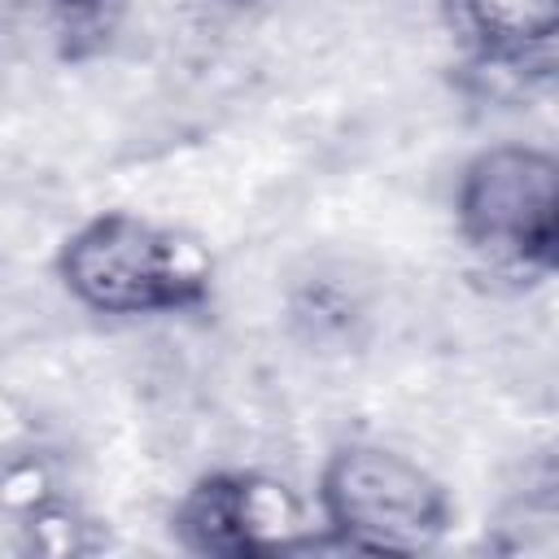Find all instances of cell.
Returning <instances> with one entry per match:
<instances>
[{
  "instance_id": "obj_4",
  "label": "cell",
  "mask_w": 559,
  "mask_h": 559,
  "mask_svg": "<svg viewBox=\"0 0 559 559\" xmlns=\"http://www.w3.org/2000/svg\"><path fill=\"white\" fill-rule=\"evenodd\" d=\"M179 524L192 537V546H201V550H245V546H253L249 493L240 485H231V480L201 485L188 498Z\"/></svg>"
},
{
  "instance_id": "obj_2",
  "label": "cell",
  "mask_w": 559,
  "mask_h": 559,
  "mask_svg": "<svg viewBox=\"0 0 559 559\" xmlns=\"http://www.w3.org/2000/svg\"><path fill=\"white\" fill-rule=\"evenodd\" d=\"M70 297L100 314H140L183 301L197 275L179 266L175 245L140 218H100L83 227L61 258Z\"/></svg>"
},
{
  "instance_id": "obj_5",
  "label": "cell",
  "mask_w": 559,
  "mask_h": 559,
  "mask_svg": "<svg viewBox=\"0 0 559 559\" xmlns=\"http://www.w3.org/2000/svg\"><path fill=\"white\" fill-rule=\"evenodd\" d=\"M472 31L493 39L498 48L550 44L559 22V0H459Z\"/></svg>"
},
{
  "instance_id": "obj_3",
  "label": "cell",
  "mask_w": 559,
  "mask_h": 559,
  "mask_svg": "<svg viewBox=\"0 0 559 559\" xmlns=\"http://www.w3.org/2000/svg\"><path fill=\"white\" fill-rule=\"evenodd\" d=\"M463 223L480 245L537 253L555 240V162L537 148H493L463 179Z\"/></svg>"
},
{
  "instance_id": "obj_1",
  "label": "cell",
  "mask_w": 559,
  "mask_h": 559,
  "mask_svg": "<svg viewBox=\"0 0 559 559\" xmlns=\"http://www.w3.org/2000/svg\"><path fill=\"white\" fill-rule=\"evenodd\" d=\"M323 502L358 546L419 550L441 528V493L432 476L393 450L349 445L323 472Z\"/></svg>"
}]
</instances>
